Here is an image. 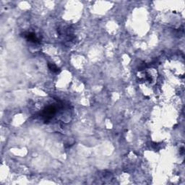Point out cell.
Listing matches in <instances>:
<instances>
[{"label": "cell", "instance_id": "cell-2", "mask_svg": "<svg viewBox=\"0 0 185 185\" xmlns=\"http://www.w3.org/2000/svg\"><path fill=\"white\" fill-rule=\"evenodd\" d=\"M25 37L26 38L27 40L33 42V43H39V42H40V39H39V37L33 33H28L26 35H25Z\"/></svg>", "mask_w": 185, "mask_h": 185}, {"label": "cell", "instance_id": "cell-1", "mask_svg": "<svg viewBox=\"0 0 185 185\" xmlns=\"http://www.w3.org/2000/svg\"><path fill=\"white\" fill-rule=\"evenodd\" d=\"M55 114L56 108L54 107H52V106H50V107H48L44 111H43L42 116H44L47 119H50L52 118V116H54Z\"/></svg>", "mask_w": 185, "mask_h": 185}, {"label": "cell", "instance_id": "cell-3", "mask_svg": "<svg viewBox=\"0 0 185 185\" xmlns=\"http://www.w3.org/2000/svg\"><path fill=\"white\" fill-rule=\"evenodd\" d=\"M48 67H49L50 69H51V71H53V72H57L59 71L58 68H57L55 65L53 64H48Z\"/></svg>", "mask_w": 185, "mask_h": 185}]
</instances>
